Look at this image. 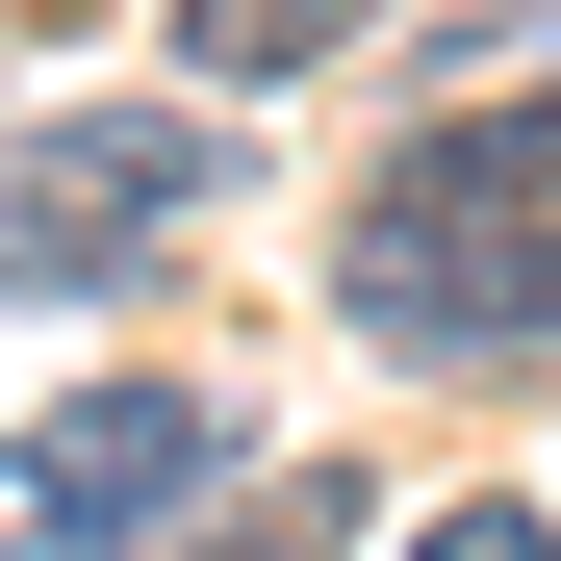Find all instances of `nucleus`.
Masks as SVG:
<instances>
[{
	"mask_svg": "<svg viewBox=\"0 0 561 561\" xmlns=\"http://www.w3.org/2000/svg\"><path fill=\"white\" fill-rule=\"evenodd\" d=\"M332 307L383 357H434V383H536L561 357V103L409 128L383 179H357V230H332Z\"/></svg>",
	"mask_w": 561,
	"mask_h": 561,
	"instance_id": "f257e3e1",
	"label": "nucleus"
},
{
	"mask_svg": "<svg viewBox=\"0 0 561 561\" xmlns=\"http://www.w3.org/2000/svg\"><path fill=\"white\" fill-rule=\"evenodd\" d=\"M255 485L230 383H179V357H128V383H51L26 434H0V561H179Z\"/></svg>",
	"mask_w": 561,
	"mask_h": 561,
	"instance_id": "f03ea898",
	"label": "nucleus"
},
{
	"mask_svg": "<svg viewBox=\"0 0 561 561\" xmlns=\"http://www.w3.org/2000/svg\"><path fill=\"white\" fill-rule=\"evenodd\" d=\"M230 179H255V128H205V103H51V128H0V280L26 307H128Z\"/></svg>",
	"mask_w": 561,
	"mask_h": 561,
	"instance_id": "7ed1b4c3",
	"label": "nucleus"
},
{
	"mask_svg": "<svg viewBox=\"0 0 561 561\" xmlns=\"http://www.w3.org/2000/svg\"><path fill=\"white\" fill-rule=\"evenodd\" d=\"M357 51V0H179V77L205 103H255V77H332Z\"/></svg>",
	"mask_w": 561,
	"mask_h": 561,
	"instance_id": "20e7f679",
	"label": "nucleus"
},
{
	"mask_svg": "<svg viewBox=\"0 0 561 561\" xmlns=\"http://www.w3.org/2000/svg\"><path fill=\"white\" fill-rule=\"evenodd\" d=\"M332 536H357V459H255V485L179 536V561H332Z\"/></svg>",
	"mask_w": 561,
	"mask_h": 561,
	"instance_id": "39448f33",
	"label": "nucleus"
},
{
	"mask_svg": "<svg viewBox=\"0 0 561 561\" xmlns=\"http://www.w3.org/2000/svg\"><path fill=\"white\" fill-rule=\"evenodd\" d=\"M409 561H561V511L536 485H459V511H409Z\"/></svg>",
	"mask_w": 561,
	"mask_h": 561,
	"instance_id": "423d86ee",
	"label": "nucleus"
}]
</instances>
